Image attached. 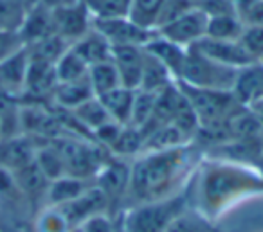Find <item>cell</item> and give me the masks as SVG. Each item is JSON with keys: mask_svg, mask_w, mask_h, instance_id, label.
Listing matches in <instances>:
<instances>
[{"mask_svg": "<svg viewBox=\"0 0 263 232\" xmlns=\"http://www.w3.org/2000/svg\"><path fill=\"white\" fill-rule=\"evenodd\" d=\"M263 192V173L238 162L205 167L198 184V210L205 221H216L241 200Z\"/></svg>", "mask_w": 263, "mask_h": 232, "instance_id": "obj_1", "label": "cell"}, {"mask_svg": "<svg viewBox=\"0 0 263 232\" xmlns=\"http://www.w3.org/2000/svg\"><path fill=\"white\" fill-rule=\"evenodd\" d=\"M187 166L186 146L164 151H144L130 167L128 195L134 203H148L177 195Z\"/></svg>", "mask_w": 263, "mask_h": 232, "instance_id": "obj_2", "label": "cell"}, {"mask_svg": "<svg viewBox=\"0 0 263 232\" xmlns=\"http://www.w3.org/2000/svg\"><path fill=\"white\" fill-rule=\"evenodd\" d=\"M182 212L184 196L179 192L157 202L137 203L124 214L123 232H164Z\"/></svg>", "mask_w": 263, "mask_h": 232, "instance_id": "obj_3", "label": "cell"}, {"mask_svg": "<svg viewBox=\"0 0 263 232\" xmlns=\"http://www.w3.org/2000/svg\"><path fill=\"white\" fill-rule=\"evenodd\" d=\"M238 69L220 65L213 60L205 58L197 49L190 47L186 52L182 72L177 81L197 88H208V90H223L231 92L236 81Z\"/></svg>", "mask_w": 263, "mask_h": 232, "instance_id": "obj_4", "label": "cell"}, {"mask_svg": "<svg viewBox=\"0 0 263 232\" xmlns=\"http://www.w3.org/2000/svg\"><path fill=\"white\" fill-rule=\"evenodd\" d=\"M52 144L62 153L63 164H65V175L76 178H88L96 177L101 166L105 164V157L101 155L99 148L90 142H85L83 139L74 137H56L52 139Z\"/></svg>", "mask_w": 263, "mask_h": 232, "instance_id": "obj_5", "label": "cell"}, {"mask_svg": "<svg viewBox=\"0 0 263 232\" xmlns=\"http://www.w3.org/2000/svg\"><path fill=\"white\" fill-rule=\"evenodd\" d=\"M54 34L72 45L92 29V15L81 0H69L52 8Z\"/></svg>", "mask_w": 263, "mask_h": 232, "instance_id": "obj_6", "label": "cell"}, {"mask_svg": "<svg viewBox=\"0 0 263 232\" xmlns=\"http://www.w3.org/2000/svg\"><path fill=\"white\" fill-rule=\"evenodd\" d=\"M205 29H208V15L197 6L172 22L161 26L155 33L180 47L190 49L205 36Z\"/></svg>", "mask_w": 263, "mask_h": 232, "instance_id": "obj_7", "label": "cell"}, {"mask_svg": "<svg viewBox=\"0 0 263 232\" xmlns=\"http://www.w3.org/2000/svg\"><path fill=\"white\" fill-rule=\"evenodd\" d=\"M92 29L108 40L110 45H146L154 36V31L136 26L126 15L110 18H92Z\"/></svg>", "mask_w": 263, "mask_h": 232, "instance_id": "obj_8", "label": "cell"}, {"mask_svg": "<svg viewBox=\"0 0 263 232\" xmlns=\"http://www.w3.org/2000/svg\"><path fill=\"white\" fill-rule=\"evenodd\" d=\"M191 47L197 49L205 58L213 60V62L220 63V65L231 67V69L240 70L243 67L256 63V60L245 51V47L240 44V40H213V38L204 36L200 42H197Z\"/></svg>", "mask_w": 263, "mask_h": 232, "instance_id": "obj_9", "label": "cell"}, {"mask_svg": "<svg viewBox=\"0 0 263 232\" xmlns=\"http://www.w3.org/2000/svg\"><path fill=\"white\" fill-rule=\"evenodd\" d=\"M110 202L106 198V195L98 187V185H88L78 198L70 200L69 203L63 205H56L62 209V212L65 214V218L69 220L70 227L78 228L83 221H87L88 218H92L94 214L106 212Z\"/></svg>", "mask_w": 263, "mask_h": 232, "instance_id": "obj_10", "label": "cell"}, {"mask_svg": "<svg viewBox=\"0 0 263 232\" xmlns=\"http://www.w3.org/2000/svg\"><path fill=\"white\" fill-rule=\"evenodd\" d=\"M112 63L119 74L121 87L139 90L144 63L143 45H112Z\"/></svg>", "mask_w": 263, "mask_h": 232, "instance_id": "obj_11", "label": "cell"}, {"mask_svg": "<svg viewBox=\"0 0 263 232\" xmlns=\"http://www.w3.org/2000/svg\"><path fill=\"white\" fill-rule=\"evenodd\" d=\"M27 67H29V54L24 47L20 52L0 63V94L22 98L26 87Z\"/></svg>", "mask_w": 263, "mask_h": 232, "instance_id": "obj_12", "label": "cell"}, {"mask_svg": "<svg viewBox=\"0 0 263 232\" xmlns=\"http://www.w3.org/2000/svg\"><path fill=\"white\" fill-rule=\"evenodd\" d=\"M233 95L241 106H251L252 103L263 99V65L259 62L238 70L233 87Z\"/></svg>", "mask_w": 263, "mask_h": 232, "instance_id": "obj_13", "label": "cell"}, {"mask_svg": "<svg viewBox=\"0 0 263 232\" xmlns=\"http://www.w3.org/2000/svg\"><path fill=\"white\" fill-rule=\"evenodd\" d=\"M98 187L106 195L108 202L119 198L121 195L128 191V182H130V167L124 162L116 159L105 160L101 169L96 175Z\"/></svg>", "mask_w": 263, "mask_h": 232, "instance_id": "obj_14", "label": "cell"}, {"mask_svg": "<svg viewBox=\"0 0 263 232\" xmlns=\"http://www.w3.org/2000/svg\"><path fill=\"white\" fill-rule=\"evenodd\" d=\"M18 33L26 45L34 44V42L42 40V38L49 36V34H54L51 6H47L45 2L38 0L36 4L29 9V13H27L26 20H24Z\"/></svg>", "mask_w": 263, "mask_h": 232, "instance_id": "obj_15", "label": "cell"}, {"mask_svg": "<svg viewBox=\"0 0 263 232\" xmlns=\"http://www.w3.org/2000/svg\"><path fill=\"white\" fill-rule=\"evenodd\" d=\"M144 51L148 54H152L154 58H157L166 69L170 70L175 81L180 78V72H182L184 62H186V52L187 49L180 47V45L173 44V42L166 40V38L159 36L157 33L150 38L146 45H144Z\"/></svg>", "mask_w": 263, "mask_h": 232, "instance_id": "obj_16", "label": "cell"}, {"mask_svg": "<svg viewBox=\"0 0 263 232\" xmlns=\"http://www.w3.org/2000/svg\"><path fill=\"white\" fill-rule=\"evenodd\" d=\"M70 47L74 49V52H76L88 67L112 60V45H110L108 40H106L103 34H99L96 29H90L85 36H81L78 42H74Z\"/></svg>", "mask_w": 263, "mask_h": 232, "instance_id": "obj_17", "label": "cell"}, {"mask_svg": "<svg viewBox=\"0 0 263 232\" xmlns=\"http://www.w3.org/2000/svg\"><path fill=\"white\" fill-rule=\"evenodd\" d=\"M92 98H96V95L90 87L88 76L83 80L70 81V83H58L52 92V101L56 103V106L67 110V112H72L74 108H78Z\"/></svg>", "mask_w": 263, "mask_h": 232, "instance_id": "obj_18", "label": "cell"}, {"mask_svg": "<svg viewBox=\"0 0 263 232\" xmlns=\"http://www.w3.org/2000/svg\"><path fill=\"white\" fill-rule=\"evenodd\" d=\"M134 95H136V90H130L126 87H117L114 90L106 92V94L98 95V99L105 106L110 119L123 124V126H128L132 115V105H134Z\"/></svg>", "mask_w": 263, "mask_h": 232, "instance_id": "obj_19", "label": "cell"}, {"mask_svg": "<svg viewBox=\"0 0 263 232\" xmlns=\"http://www.w3.org/2000/svg\"><path fill=\"white\" fill-rule=\"evenodd\" d=\"M87 187L88 180L70 177V175H63V177L49 182L44 205H63V203H69L70 200L78 198Z\"/></svg>", "mask_w": 263, "mask_h": 232, "instance_id": "obj_20", "label": "cell"}, {"mask_svg": "<svg viewBox=\"0 0 263 232\" xmlns=\"http://www.w3.org/2000/svg\"><path fill=\"white\" fill-rule=\"evenodd\" d=\"M190 139L175 126V124H162V126L155 128L154 131L144 137V151H164V149H173L179 146H186Z\"/></svg>", "mask_w": 263, "mask_h": 232, "instance_id": "obj_21", "label": "cell"}, {"mask_svg": "<svg viewBox=\"0 0 263 232\" xmlns=\"http://www.w3.org/2000/svg\"><path fill=\"white\" fill-rule=\"evenodd\" d=\"M144 47V45H143ZM175 83V78L170 74V70L144 51V63H143V76H141V87L139 90L148 92H159L168 85Z\"/></svg>", "mask_w": 263, "mask_h": 232, "instance_id": "obj_22", "label": "cell"}, {"mask_svg": "<svg viewBox=\"0 0 263 232\" xmlns=\"http://www.w3.org/2000/svg\"><path fill=\"white\" fill-rule=\"evenodd\" d=\"M162 4H164V0H130L126 16L136 26L155 33Z\"/></svg>", "mask_w": 263, "mask_h": 232, "instance_id": "obj_23", "label": "cell"}, {"mask_svg": "<svg viewBox=\"0 0 263 232\" xmlns=\"http://www.w3.org/2000/svg\"><path fill=\"white\" fill-rule=\"evenodd\" d=\"M38 0H0V29L20 31L29 9Z\"/></svg>", "mask_w": 263, "mask_h": 232, "instance_id": "obj_24", "label": "cell"}, {"mask_svg": "<svg viewBox=\"0 0 263 232\" xmlns=\"http://www.w3.org/2000/svg\"><path fill=\"white\" fill-rule=\"evenodd\" d=\"M88 81H90V87L94 90L96 98L121 87L119 74H117V69L112 63V60L88 67Z\"/></svg>", "mask_w": 263, "mask_h": 232, "instance_id": "obj_25", "label": "cell"}, {"mask_svg": "<svg viewBox=\"0 0 263 232\" xmlns=\"http://www.w3.org/2000/svg\"><path fill=\"white\" fill-rule=\"evenodd\" d=\"M34 162H36V166L40 167V171L45 175V178L49 182L65 175V164H63L62 153L58 151V148L51 141L44 146H36Z\"/></svg>", "mask_w": 263, "mask_h": 232, "instance_id": "obj_26", "label": "cell"}, {"mask_svg": "<svg viewBox=\"0 0 263 232\" xmlns=\"http://www.w3.org/2000/svg\"><path fill=\"white\" fill-rule=\"evenodd\" d=\"M70 113H72L74 119L80 123V126L83 128L85 131H88L90 135H92V131L98 130L101 124L110 121L105 106L101 105V101H99L98 98H92V99H88V101H85L83 105L74 108Z\"/></svg>", "mask_w": 263, "mask_h": 232, "instance_id": "obj_27", "label": "cell"}, {"mask_svg": "<svg viewBox=\"0 0 263 232\" xmlns=\"http://www.w3.org/2000/svg\"><path fill=\"white\" fill-rule=\"evenodd\" d=\"M54 70L58 83H70L88 76V65L74 52L72 47L67 49L62 58L54 63Z\"/></svg>", "mask_w": 263, "mask_h": 232, "instance_id": "obj_28", "label": "cell"}, {"mask_svg": "<svg viewBox=\"0 0 263 232\" xmlns=\"http://www.w3.org/2000/svg\"><path fill=\"white\" fill-rule=\"evenodd\" d=\"M241 31H243V24H241L240 16L227 15V16H211L208 18V29H205V36L213 38V40H240Z\"/></svg>", "mask_w": 263, "mask_h": 232, "instance_id": "obj_29", "label": "cell"}, {"mask_svg": "<svg viewBox=\"0 0 263 232\" xmlns=\"http://www.w3.org/2000/svg\"><path fill=\"white\" fill-rule=\"evenodd\" d=\"M34 232H70L74 230L70 227L69 220L65 218V214L62 212V209L56 205H44L34 216L33 223Z\"/></svg>", "mask_w": 263, "mask_h": 232, "instance_id": "obj_30", "label": "cell"}, {"mask_svg": "<svg viewBox=\"0 0 263 232\" xmlns=\"http://www.w3.org/2000/svg\"><path fill=\"white\" fill-rule=\"evenodd\" d=\"M144 146V135L139 128L134 126H123L117 141L110 148V151L116 157H132V155H141Z\"/></svg>", "mask_w": 263, "mask_h": 232, "instance_id": "obj_31", "label": "cell"}, {"mask_svg": "<svg viewBox=\"0 0 263 232\" xmlns=\"http://www.w3.org/2000/svg\"><path fill=\"white\" fill-rule=\"evenodd\" d=\"M155 95H157V92L136 90L134 105H132L130 124H128V126L143 128L144 124L150 121L152 113H154V106H155Z\"/></svg>", "mask_w": 263, "mask_h": 232, "instance_id": "obj_32", "label": "cell"}, {"mask_svg": "<svg viewBox=\"0 0 263 232\" xmlns=\"http://www.w3.org/2000/svg\"><path fill=\"white\" fill-rule=\"evenodd\" d=\"M90 11L92 18H110V16L128 15L130 0H81Z\"/></svg>", "mask_w": 263, "mask_h": 232, "instance_id": "obj_33", "label": "cell"}, {"mask_svg": "<svg viewBox=\"0 0 263 232\" xmlns=\"http://www.w3.org/2000/svg\"><path fill=\"white\" fill-rule=\"evenodd\" d=\"M240 44L256 62H259L263 58V26H243Z\"/></svg>", "mask_w": 263, "mask_h": 232, "instance_id": "obj_34", "label": "cell"}, {"mask_svg": "<svg viewBox=\"0 0 263 232\" xmlns=\"http://www.w3.org/2000/svg\"><path fill=\"white\" fill-rule=\"evenodd\" d=\"M236 6L243 26H263V0H240Z\"/></svg>", "mask_w": 263, "mask_h": 232, "instance_id": "obj_35", "label": "cell"}, {"mask_svg": "<svg viewBox=\"0 0 263 232\" xmlns=\"http://www.w3.org/2000/svg\"><path fill=\"white\" fill-rule=\"evenodd\" d=\"M164 232H211L208 227V221L204 218H193L190 214L182 212L168 225Z\"/></svg>", "mask_w": 263, "mask_h": 232, "instance_id": "obj_36", "label": "cell"}, {"mask_svg": "<svg viewBox=\"0 0 263 232\" xmlns=\"http://www.w3.org/2000/svg\"><path fill=\"white\" fill-rule=\"evenodd\" d=\"M26 47L22 36L18 31H4L0 29V63H4L16 52H20Z\"/></svg>", "mask_w": 263, "mask_h": 232, "instance_id": "obj_37", "label": "cell"}, {"mask_svg": "<svg viewBox=\"0 0 263 232\" xmlns=\"http://www.w3.org/2000/svg\"><path fill=\"white\" fill-rule=\"evenodd\" d=\"M193 8H197V4H195L193 0H164V4H162V9H161V16H159L157 29L161 26H164V24L175 20L177 16L184 15V13L190 11V9H193Z\"/></svg>", "mask_w": 263, "mask_h": 232, "instance_id": "obj_38", "label": "cell"}, {"mask_svg": "<svg viewBox=\"0 0 263 232\" xmlns=\"http://www.w3.org/2000/svg\"><path fill=\"white\" fill-rule=\"evenodd\" d=\"M198 8L208 15V18L211 16H227L234 15L238 16V6L234 0H202Z\"/></svg>", "mask_w": 263, "mask_h": 232, "instance_id": "obj_39", "label": "cell"}, {"mask_svg": "<svg viewBox=\"0 0 263 232\" xmlns=\"http://www.w3.org/2000/svg\"><path fill=\"white\" fill-rule=\"evenodd\" d=\"M121 130H123V124L110 119V121H106L105 124H101L98 130L92 131V137L101 146H105L106 149H110L114 146V142L117 141V137H119Z\"/></svg>", "mask_w": 263, "mask_h": 232, "instance_id": "obj_40", "label": "cell"}, {"mask_svg": "<svg viewBox=\"0 0 263 232\" xmlns=\"http://www.w3.org/2000/svg\"><path fill=\"white\" fill-rule=\"evenodd\" d=\"M80 232H116V227H114L112 218L106 212H99L94 214L92 218H88L87 221L78 227Z\"/></svg>", "mask_w": 263, "mask_h": 232, "instance_id": "obj_41", "label": "cell"}, {"mask_svg": "<svg viewBox=\"0 0 263 232\" xmlns=\"http://www.w3.org/2000/svg\"><path fill=\"white\" fill-rule=\"evenodd\" d=\"M249 110H251V112L254 113L256 117H258V121L261 123V126H263V99H259V101L252 103V105L249 106Z\"/></svg>", "mask_w": 263, "mask_h": 232, "instance_id": "obj_42", "label": "cell"}, {"mask_svg": "<svg viewBox=\"0 0 263 232\" xmlns=\"http://www.w3.org/2000/svg\"><path fill=\"white\" fill-rule=\"evenodd\" d=\"M193 2H195V4L198 6V4H200V2H202V0H193Z\"/></svg>", "mask_w": 263, "mask_h": 232, "instance_id": "obj_43", "label": "cell"}, {"mask_svg": "<svg viewBox=\"0 0 263 232\" xmlns=\"http://www.w3.org/2000/svg\"><path fill=\"white\" fill-rule=\"evenodd\" d=\"M70 232H80V230H78V228H74V230H70Z\"/></svg>", "mask_w": 263, "mask_h": 232, "instance_id": "obj_44", "label": "cell"}, {"mask_svg": "<svg viewBox=\"0 0 263 232\" xmlns=\"http://www.w3.org/2000/svg\"><path fill=\"white\" fill-rule=\"evenodd\" d=\"M0 141H2V131H0Z\"/></svg>", "mask_w": 263, "mask_h": 232, "instance_id": "obj_45", "label": "cell"}, {"mask_svg": "<svg viewBox=\"0 0 263 232\" xmlns=\"http://www.w3.org/2000/svg\"><path fill=\"white\" fill-rule=\"evenodd\" d=\"M259 63H261V65H263V58H261V60H259Z\"/></svg>", "mask_w": 263, "mask_h": 232, "instance_id": "obj_46", "label": "cell"}, {"mask_svg": "<svg viewBox=\"0 0 263 232\" xmlns=\"http://www.w3.org/2000/svg\"><path fill=\"white\" fill-rule=\"evenodd\" d=\"M234 2H236V4H238V2H240V0H234Z\"/></svg>", "mask_w": 263, "mask_h": 232, "instance_id": "obj_47", "label": "cell"}]
</instances>
